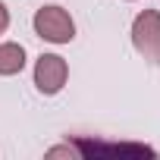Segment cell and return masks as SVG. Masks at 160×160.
Segmentation results:
<instances>
[{"label":"cell","instance_id":"obj_3","mask_svg":"<svg viewBox=\"0 0 160 160\" xmlns=\"http://www.w3.org/2000/svg\"><path fill=\"white\" fill-rule=\"evenodd\" d=\"M66 75H69V66L63 57L57 53H44L38 57V66H35V85L41 94H57L63 85H66Z\"/></svg>","mask_w":160,"mask_h":160},{"label":"cell","instance_id":"obj_2","mask_svg":"<svg viewBox=\"0 0 160 160\" xmlns=\"http://www.w3.org/2000/svg\"><path fill=\"white\" fill-rule=\"evenodd\" d=\"M35 32L50 44H69L75 38V22L63 7H44L35 13Z\"/></svg>","mask_w":160,"mask_h":160},{"label":"cell","instance_id":"obj_4","mask_svg":"<svg viewBox=\"0 0 160 160\" xmlns=\"http://www.w3.org/2000/svg\"><path fill=\"white\" fill-rule=\"evenodd\" d=\"M25 66V50L19 44H0V75H16Z\"/></svg>","mask_w":160,"mask_h":160},{"label":"cell","instance_id":"obj_1","mask_svg":"<svg viewBox=\"0 0 160 160\" xmlns=\"http://www.w3.org/2000/svg\"><path fill=\"white\" fill-rule=\"evenodd\" d=\"M132 44H135V50L148 63L160 66V13L157 10H144V13L135 16V22H132Z\"/></svg>","mask_w":160,"mask_h":160},{"label":"cell","instance_id":"obj_5","mask_svg":"<svg viewBox=\"0 0 160 160\" xmlns=\"http://www.w3.org/2000/svg\"><path fill=\"white\" fill-rule=\"evenodd\" d=\"M7 25H10V13H7V7L0 3V35L7 32Z\"/></svg>","mask_w":160,"mask_h":160}]
</instances>
